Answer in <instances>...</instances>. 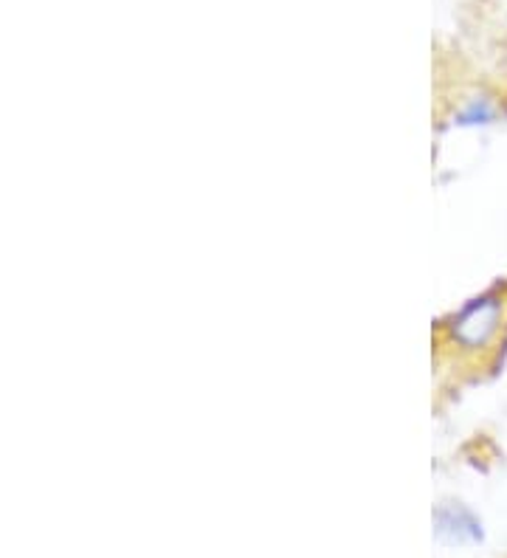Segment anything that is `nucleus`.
I'll return each mask as SVG.
<instances>
[{"instance_id":"1","label":"nucleus","mask_w":507,"mask_h":558,"mask_svg":"<svg viewBox=\"0 0 507 558\" xmlns=\"http://www.w3.org/2000/svg\"><path fill=\"white\" fill-rule=\"evenodd\" d=\"M502 300L496 296H482L473 300L471 305L454 319V339L460 341L462 348H482L494 339V333L502 325Z\"/></svg>"},{"instance_id":"2","label":"nucleus","mask_w":507,"mask_h":558,"mask_svg":"<svg viewBox=\"0 0 507 558\" xmlns=\"http://www.w3.org/2000/svg\"><path fill=\"white\" fill-rule=\"evenodd\" d=\"M494 113H496V110L491 108L487 102H473L471 108L462 113L460 124H471V128H476V124H491V122H494Z\"/></svg>"}]
</instances>
